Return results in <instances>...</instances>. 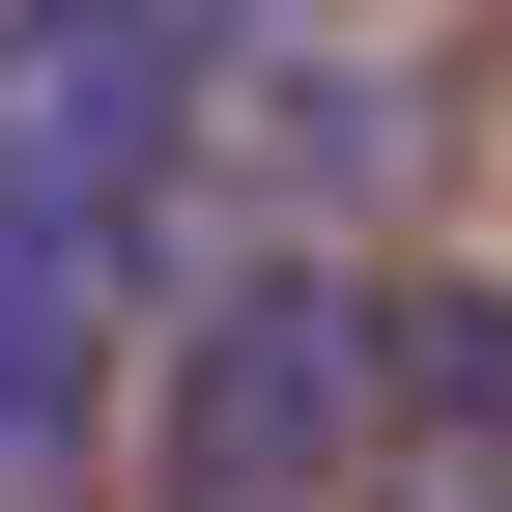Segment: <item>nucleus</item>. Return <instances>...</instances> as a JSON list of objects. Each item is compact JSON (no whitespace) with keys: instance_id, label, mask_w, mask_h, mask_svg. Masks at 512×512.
<instances>
[{"instance_id":"1","label":"nucleus","mask_w":512,"mask_h":512,"mask_svg":"<svg viewBox=\"0 0 512 512\" xmlns=\"http://www.w3.org/2000/svg\"><path fill=\"white\" fill-rule=\"evenodd\" d=\"M200 29L228 0H0V200L143 256V200L200 171Z\"/></svg>"},{"instance_id":"2","label":"nucleus","mask_w":512,"mask_h":512,"mask_svg":"<svg viewBox=\"0 0 512 512\" xmlns=\"http://www.w3.org/2000/svg\"><path fill=\"white\" fill-rule=\"evenodd\" d=\"M370 370H399V342H370V285H342V256L228 285L200 342H171V512H313V484L370 456Z\"/></svg>"}]
</instances>
